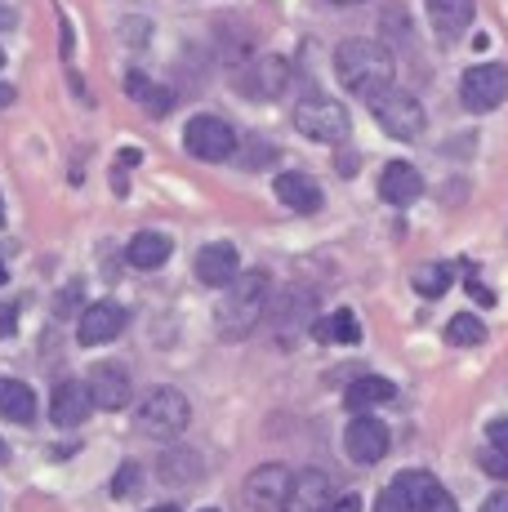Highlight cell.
<instances>
[{"mask_svg":"<svg viewBox=\"0 0 508 512\" xmlns=\"http://www.w3.org/2000/svg\"><path fill=\"white\" fill-rule=\"evenodd\" d=\"M335 72L344 81L348 94L375 98L379 90H388L397 76V63L379 41H344L335 49Z\"/></svg>","mask_w":508,"mask_h":512,"instance_id":"6da1fadb","label":"cell"},{"mask_svg":"<svg viewBox=\"0 0 508 512\" xmlns=\"http://www.w3.org/2000/svg\"><path fill=\"white\" fill-rule=\"evenodd\" d=\"M272 308V277L263 268L237 272V281L228 285V299L219 308V334L223 339H246V334L268 317Z\"/></svg>","mask_w":508,"mask_h":512,"instance_id":"7a4b0ae2","label":"cell"},{"mask_svg":"<svg viewBox=\"0 0 508 512\" xmlns=\"http://www.w3.org/2000/svg\"><path fill=\"white\" fill-rule=\"evenodd\" d=\"M188 419H192V406L179 388H156L139 406L134 428H139V437H148V441H174L183 428H188Z\"/></svg>","mask_w":508,"mask_h":512,"instance_id":"3957f363","label":"cell"},{"mask_svg":"<svg viewBox=\"0 0 508 512\" xmlns=\"http://www.w3.org/2000/svg\"><path fill=\"white\" fill-rule=\"evenodd\" d=\"M366 103H370V112H375V121L384 125V134H393V139L415 143L419 134H424V107H419L415 94L388 85V90H379L375 98H366Z\"/></svg>","mask_w":508,"mask_h":512,"instance_id":"277c9868","label":"cell"},{"mask_svg":"<svg viewBox=\"0 0 508 512\" xmlns=\"http://www.w3.org/2000/svg\"><path fill=\"white\" fill-rule=\"evenodd\" d=\"M295 130L308 134V139H317V143H344L348 139V112H344V103H335V98H326L321 90H312L295 103Z\"/></svg>","mask_w":508,"mask_h":512,"instance_id":"5b68a950","label":"cell"},{"mask_svg":"<svg viewBox=\"0 0 508 512\" xmlns=\"http://www.w3.org/2000/svg\"><path fill=\"white\" fill-rule=\"evenodd\" d=\"M459 98H464L468 112H495V107L508 98V67L504 63H477L464 72L459 81Z\"/></svg>","mask_w":508,"mask_h":512,"instance_id":"8992f818","label":"cell"},{"mask_svg":"<svg viewBox=\"0 0 508 512\" xmlns=\"http://www.w3.org/2000/svg\"><path fill=\"white\" fill-rule=\"evenodd\" d=\"M183 147L197 161H228L237 152V130L223 116H192L188 130H183Z\"/></svg>","mask_w":508,"mask_h":512,"instance_id":"52a82bcc","label":"cell"},{"mask_svg":"<svg viewBox=\"0 0 508 512\" xmlns=\"http://www.w3.org/2000/svg\"><path fill=\"white\" fill-rule=\"evenodd\" d=\"M393 486L406 495L410 512H459V508H455V499H451V490H442V481H437L433 472H424V468H406V472H397Z\"/></svg>","mask_w":508,"mask_h":512,"instance_id":"ba28073f","label":"cell"},{"mask_svg":"<svg viewBox=\"0 0 508 512\" xmlns=\"http://www.w3.org/2000/svg\"><path fill=\"white\" fill-rule=\"evenodd\" d=\"M85 388H90V401L99 410H125L130 406V392H134V379L121 361H99L90 374H85Z\"/></svg>","mask_w":508,"mask_h":512,"instance_id":"9c48e42d","label":"cell"},{"mask_svg":"<svg viewBox=\"0 0 508 512\" xmlns=\"http://www.w3.org/2000/svg\"><path fill=\"white\" fill-rule=\"evenodd\" d=\"M344 446H348V455H353V464H379V459L388 455V428H384V419H375V415H361L348 423V432H344Z\"/></svg>","mask_w":508,"mask_h":512,"instance_id":"30bf717a","label":"cell"},{"mask_svg":"<svg viewBox=\"0 0 508 512\" xmlns=\"http://www.w3.org/2000/svg\"><path fill=\"white\" fill-rule=\"evenodd\" d=\"M192 272H197V281L210 285V290H223V285H232V281H237V272H241L237 245H228V241L201 245V250H197V263H192Z\"/></svg>","mask_w":508,"mask_h":512,"instance_id":"8fae6325","label":"cell"},{"mask_svg":"<svg viewBox=\"0 0 508 512\" xmlns=\"http://www.w3.org/2000/svg\"><path fill=\"white\" fill-rule=\"evenodd\" d=\"M125 321H130V312H125L121 303L99 299L81 312V321H76V339H81V348H94V343L116 339V334L125 330Z\"/></svg>","mask_w":508,"mask_h":512,"instance_id":"7c38bea8","label":"cell"},{"mask_svg":"<svg viewBox=\"0 0 508 512\" xmlns=\"http://www.w3.org/2000/svg\"><path fill=\"white\" fill-rule=\"evenodd\" d=\"M286 490H290V472L281 464H268V468H254L246 477V508L250 512H281L286 504Z\"/></svg>","mask_w":508,"mask_h":512,"instance_id":"4fadbf2b","label":"cell"},{"mask_svg":"<svg viewBox=\"0 0 508 512\" xmlns=\"http://www.w3.org/2000/svg\"><path fill=\"white\" fill-rule=\"evenodd\" d=\"M335 504V486L321 468H308L299 477H290V490H286V504L281 512H326Z\"/></svg>","mask_w":508,"mask_h":512,"instance_id":"5bb4252c","label":"cell"},{"mask_svg":"<svg viewBox=\"0 0 508 512\" xmlns=\"http://www.w3.org/2000/svg\"><path fill=\"white\" fill-rule=\"evenodd\" d=\"M90 410H94V401H90V388H85L81 379L54 383L50 415H54L58 428H76V423H85V419H90Z\"/></svg>","mask_w":508,"mask_h":512,"instance_id":"9a60e30c","label":"cell"},{"mask_svg":"<svg viewBox=\"0 0 508 512\" xmlns=\"http://www.w3.org/2000/svg\"><path fill=\"white\" fill-rule=\"evenodd\" d=\"M419 192H424V179H419V170L410 161L384 165V174H379V196H384L388 205H410V201H419Z\"/></svg>","mask_w":508,"mask_h":512,"instance_id":"2e32d148","label":"cell"},{"mask_svg":"<svg viewBox=\"0 0 508 512\" xmlns=\"http://www.w3.org/2000/svg\"><path fill=\"white\" fill-rule=\"evenodd\" d=\"M277 196H281V205H290L295 214H317L321 210V187L308 179V174H277Z\"/></svg>","mask_w":508,"mask_h":512,"instance_id":"e0dca14e","label":"cell"},{"mask_svg":"<svg viewBox=\"0 0 508 512\" xmlns=\"http://www.w3.org/2000/svg\"><path fill=\"white\" fill-rule=\"evenodd\" d=\"M428 18H433L442 41H455L473 23V0H428Z\"/></svg>","mask_w":508,"mask_h":512,"instance_id":"ac0fdd59","label":"cell"},{"mask_svg":"<svg viewBox=\"0 0 508 512\" xmlns=\"http://www.w3.org/2000/svg\"><path fill=\"white\" fill-rule=\"evenodd\" d=\"M286 81H290L286 58H254L250 76H246V90H250V98H272V94L286 90Z\"/></svg>","mask_w":508,"mask_h":512,"instance_id":"d6986e66","label":"cell"},{"mask_svg":"<svg viewBox=\"0 0 508 512\" xmlns=\"http://www.w3.org/2000/svg\"><path fill=\"white\" fill-rule=\"evenodd\" d=\"M130 263L134 268H143V272H152V268H161L165 259L174 254V241L165 232H139V236H130Z\"/></svg>","mask_w":508,"mask_h":512,"instance_id":"ffe728a7","label":"cell"},{"mask_svg":"<svg viewBox=\"0 0 508 512\" xmlns=\"http://www.w3.org/2000/svg\"><path fill=\"white\" fill-rule=\"evenodd\" d=\"M397 397V388L388 379H379V374H366V379H357V383H348V392H344V406L353 410V415H361V410H370V406H384V401H393Z\"/></svg>","mask_w":508,"mask_h":512,"instance_id":"44dd1931","label":"cell"},{"mask_svg":"<svg viewBox=\"0 0 508 512\" xmlns=\"http://www.w3.org/2000/svg\"><path fill=\"white\" fill-rule=\"evenodd\" d=\"M0 415L27 428V423L36 419V392L18 379H0Z\"/></svg>","mask_w":508,"mask_h":512,"instance_id":"7402d4cb","label":"cell"},{"mask_svg":"<svg viewBox=\"0 0 508 512\" xmlns=\"http://www.w3.org/2000/svg\"><path fill=\"white\" fill-rule=\"evenodd\" d=\"M268 312H272V321L281 326V339H290V321H295L299 330L312 326V294L295 290V294H286V299H281L277 308H268Z\"/></svg>","mask_w":508,"mask_h":512,"instance_id":"603a6c76","label":"cell"},{"mask_svg":"<svg viewBox=\"0 0 508 512\" xmlns=\"http://www.w3.org/2000/svg\"><path fill=\"white\" fill-rule=\"evenodd\" d=\"M125 90H130V98H139V103L148 107L152 116H170V112H174V94L161 90V85H152L143 72H130V76H125Z\"/></svg>","mask_w":508,"mask_h":512,"instance_id":"cb8c5ba5","label":"cell"},{"mask_svg":"<svg viewBox=\"0 0 508 512\" xmlns=\"http://www.w3.org/2000/svg\"><path fill=\"white\" fill-rule=\"evenodd\" d=\"M446 339H451V348H477V343H486V326L473 312H455L451 326H446Z\"/></svg>","mask_w":508,"mask_h":512,"instance_id":"d4e9b609","label":"cell"},{"mask_svg":"<svg viewBox=\"0 0 508 512\" xmlns=\"http://www.w3.org/2000/svg\"><path fill=\"white\" fill-rule=\"evenodd\" d=\"M312 334L317 339H339V343H357L361 339V326H357V312H348V308H339V312H330V321L326 326H312Z\"/></svg>","mask_w":508,"mask_h":512,"instance_id":"484cf974","label":"cell"},{"mask_svg":"<svg viewBox=\"0 0 508 512\" xmlns=\"http://www.w3.org/2000/svg\"><path fill=\"white\" fill-rule=\"evenodd\" d=\"M415 290L424 294V299H437V294L451 290V268L446 263H428V268L415 272Z\"/></svg>","mask_w":508,"mask_h":512,"instance_id":"4316f807","label":"cell"},{"mask_svg":"<svg viewBox=\"0 0 508 512\" xmlns=\"http://www.w3.org/2000/svg\"><path fill=\"white\" fill-rule=\"evenodd\" d=\"M197 468H201L197 450H170V455H161V477H192Z\"/></svg>","mask_w":508,"mask_h":512,"instance_id":"83f0119b","label":"cell"},{"mask_svg":"<svg viewBox=\"0 0 508 512\" xmlns=\"http://www.w3.org/2000/svg\"><path fill=\"white\" fill-rule=\"evenodd\" d=\"M112 495H116V499L139 495V468H134V464H121V472H116V481H112Z\"/></svg>","mask_w":508,"mask_h":512,"instance_id":"f1b7e54d","label":"cell"},{"mask_svg":"<svg viewBox=\"0 0 508 512\" xmlns=\"http://www.w3.org/2000/svg\"><path fill=\"white\" fill-rule=\"evenodd\" d=\"M482 472H491V477L508 481V450H500V446H486V450H482Z\"/></svg>","mask_w":508,"mask_h":512,"instance_id":"f546056e","label":"cell"},{"mask_svg":"<svg viewBox=\"0 0 508 512\" xmlns=\"http://www.w3.org/2000/svg\"><path fill=\"white\" fill-rule=\"evenodd\" d=\"M375 512H410V504H406V495H402V490H397V486H388V490H379Z\"/></svg>","mask_w":508,"mask_h":512,"instance_id":"4dcf8cb0","label":"cell"},{"mask_svg":"<svg viewBox=\"0 0 508 512\" xmlns=\"http://www.w3.org/2000/svg\"><path fill=\"white\" fill-rule=\"evenodd\" d=\"M486 437H491V446L508 450V419H491V428H486Z\"/></svg>","mask_w":508,"mask_h":512,"instance_id":"1f68e13d","label":"cell"},{"mask_svg":"<svg viewBox=\"0 0 508 512\" xmlns=\"http://www.w3.org/2000/svg\"><path fill=\"white\" fill-rule=\"evenodd\" d=\"M468 294H473V299H477V303H486V308H491V303H495V294H491V290H486V285H482V281H473V277H468Z\"/></svg>","mask_w":508,"mask_h":512,"instance_id":"d6a6232c","label":"cell"},{"mask_svg":"<svg viewBox=\"0 0 508 512\" xmlns=\"http://www.w3.org/2000/svg\"><path fill=\"white\" fill-rule=\"evenodd\" d=\"M482 512H508V490H495V495L482 504Z\"/></svg>","mask_w":508,"mask_h":512,"instance_id":"836d02e7","label":"cell"},{"mask_svg":"<svg viewBox=\"0 0 508 512\" xmlns=\"http://www.w3.org/2000/svg\"><path fill=\"white\" fill-rule=\"evenodd\" d=\"M326 512H361V499L357 495H344V499H335Z\"/></svg>","mask_w":508,"mask_h":512,"instance_id":"e575fe53","label":"cell"},{"mask_svg":"<svg viewBox=\"0 0 508 512\" xmlns=\"http://www.w3.org/2000/svg\"><path fill=\"white\" fill-rule=\"evenodd\" d=\"M9 103H14V85L0 81V107H9Z\"/></svg>","mask_w":508,"mask_h":512,"instance_id":"d590c367","label":"cell"},{"mask_svg":"<svg viewBox=\"0 0 508 512\" xmlns=\"http://www.w3.org/2000/svg\"><path fill=\"white\" fill-rule=\"evenodd\" d=\"M9 312H14V308H0V330H9V326H14V317H9Z\"/></svg>","mask_w":508,"mask_h":512,"instance_id":"8d00e7d4","label":"cell"},{"mask_svg":"<svg viewBox=\"0 0 508 512\" xmlns=\"http://www.w3.org/2000/svg\"><path fill=\"white\" fill-rule=\"evenodd\" d=\"M326 5H366V0H326Z\"/></svg>","mask_w":508,"mask_h":512,"instance_id":"74e56055","label":"cell"},{"mask_svg":"<svg viewBox=\"0 0 508 512\" xmlns=\"http://www.w3.org/2000/svg\"><path fill=\"white\" fill-rule=\"evenodd\" d=\"M148 512H179V508H174V504H161V508H148Z\"/></svg>","mask_w":508,"mask_h":512,"instance_id":"f35d334b","label":"cell"},{"mask_svg":"<svg viewBox=\"0 0 508 512\" xmlns=\"http://www.w3.org/2000/svg\"><path fill=\"white\" fill-rule=\"evenodd\" d=\"M5 459H9V446H5V441H0V464H5Z\"/></svg>","mask_w":508,"mask_h":512,"instance_id":"ab89813d","label":"cell"},{"mask_svg":"<svg viewBox=\"0 0 508 512\" xmlns=\"http://www.w3.org/2000/svg\"><path fill=\"white\" fill-rule=\"evenodd\" d=\"M9 281V272H5V259H0V285H5Z\"/></svg>","mask_w":508,"mask_h":512,"instance_id":"60d3db41","label":"cell"},{"mask_svg":"<svg viewBox=\"0 0 508 512\" xmlns=\"http://www.w3.org/2000/svg\"><path fill=\"white\" fill-rule=\"evenodd\" d=\"M0 223H5V201H0Z\"/></svg>","mask_w":508,"mask_h":512,"instance_id":"b9f144b4","label":"cell"},{"mask_svg":"<svg viewBox=\"0 0 508 512\" xmlns=\"http://www.w3.org/2000/svg\"><path fill=\"white\" fill-rule=\"evenodd\" d=\"M0 67H5V49H0Z\"/></svg>","mask_w":508,"mask_h":512,"instance_id":"7bdbcfd3","label":"cell"},{"mask_svg":"<svg viewBox=\"0 0 508 512\" xmlns=\"http://www.w3.org/2000/svg\"><path fill=\"white\" fill-rule=\"evenodd\" d=\"M201 512H214V508H201Z\"/></svg>","mask_w":508,"mask_h":512,"instance_id":"ee69618b","label":"cell"}]
</instances>
